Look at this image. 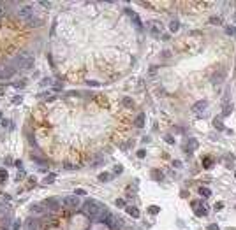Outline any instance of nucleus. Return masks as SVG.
<instances>
[{
    "mask_svg": "<svg viewBox=\"0 0 236 230\" xmlns=\"http://www.w3.org/2000/svg\"><path fill=\"white\" fill-rule=\"evenodd\" d=\"M0 120H2V112H0Z\"/></svg>",
    "mask_w": 236,
    "mask_h": 230,
    "instance_id": "41",
    "label": "nucleus"
},
{
    "mask_svg": "<svg viewBox=\"0 0 236 230\" xmlns=\"http://www.w3.org/2000/svg\"><path fill=\"white\" fill-rule=\"evenodd\" d=\"M136 127L138 128H143L144 127V112H139L138 118H136Z\"/></svg>",
    "mask_w": 236,
    "mask_h": 230,
    "instance_id": "8",
    "label": "nucleus"
},
{
    "mask_svg": "<svg viewBox=\"0 0 236 230\" xmlns=\"http://www.w3.org/2000/svg\"><path fill=\"white\" fill-rule=\"evenodd\" d=\"M7 177H9L7 170H6V169H0V183H4V181H7Z\"/></svg>",
    "mask_w": 236,
    "mask_h": 230,
    "instance_id": "20",
    "label": "nucleus"
},
{
    "mask_svg": "<svg viewBox=\"0 0 236 230\" xmlns=\"http://www.w3.org/2000/svg\"><path fill=\"white\" fill-rule=\"evenodd\" d=\"M206 105H208V102H206V100H201V102L194 104V107H192V109H194L196 112H201V111H204V109H206Z\"/></svg>",
    "mask_w": 236,
    "mask_h": 230,
    "instance_id": "7",
    "label": "nucleus"
},
{
    "mask_svg": "<svg viewBox=\"0 0 236 230\" xmlns=\"http://www.w3.org/2000/svg\"><path fill=\"white\" fill-rule=\"evenodd\" d=\"M30 68H34V56L32 55L23 62V65H21V71H30Z\"/></svg>",
    "mask_w": 236,
    "mask_h": 230,
    "instance_id": "6",
    "label": "nucleus"
},
{
    "mask_svg": "<svg viewBox=\"0 0 236 230\" xmlns=\"http://www.w3.org/2000/svg\"><path fill=\"white\" fill-rule=\"evenodd\" d=\"M231 112H233V105H231V104H226L224 109H222V116H229Z\"/></svg>",
    "mask_w": 236,
    "mask_h": 230,
    "instance_id": "14",
    "label": "nucleus"
},
{
    "mask_svg": "<svg viewBox=\"0 0 236 230\" xmlns=\"http://www.w3.org/2000/svg\"><path fill=\"white\" fill-rule=\"evenodd\" d=\"M127 213L131 216H134V218H139V209L138 207H127Z\"/></svg>",
    "mask_w": 236,
    "mask_h": 230,
    "instance_id": "15",
    "label": "nucleus"
},
{
    "mask_svg": "<svg viewBox=\"0 0 236 230\" xmlns=\"http://www.w3.org/2000/svg\"><path fill=\"white\" fill-rule=\"evenodd\" d=\"M16 16H18L21 21L28 23V21L34 18V9H32L30 5H18V9H16Z\"/></svg>",
    "mask_w": 236,
    "mask_h": 230,
    "instance_id": "2",
    "label": "nucleus"
},
{
    "mask_svg": "<svg viewBox=\"0 0 236 230\" xmlns=\"http://www.w3.org/2000/svg\"><path fill=\"white\" fill-rule=\"evenodd\" d=\"M222 77H224V71H220L219 74H213V79H211V81L217 84V83H220V81H222Z\"/></svg>",
    "mask_w": 236,
    "mask_h": 230,
    "instance_id": "18",
    "label": "nucleus"
},
{
    "mask_svg": "<svg viewBox=\"0 0 236 230\" xmlns=\"http://www.w3.org/2000/svg\"><path fill=\"white\" fill-rule=\"evenodd\" d=\"M50 83H51V79H50V77H48V81H46V79H44V81H42V83H41V86H46V84H50Z\"/></svg>",
    "mask_w": 236,
    "mask_h": 230,
    "instance_id": "40",
    "label": "nucleus"
},
{
    "mask_svg": "<svg viewBox=\"0 0 236 230\" xmlns=\"http://www.w3.org/2000/svg\"><path fill=\"white\" fill-rule=\"evenodd\" d=\"M152 176H155V179H162V172L159 170H152Z\"/></svg>",
    "mask_w": 236,
    "mask_h": 230,
    "instance_id": "29",
    "label": "nucleus"
},
{
    "mask_svg": "<svg viewBox=\"0 0 236 230\" xmlns=\"http://www.w3.org/2000/svg\"><path fill=\"white\" fill-rule=\"evenodd\" d=\"M30 213H39V214H42V213H44V207H42L41 204H34L32 207H30Z\"/></svg>",
    "mask_w": 236,
    "mask_h": 230,
    "instance_id": "9",
    "label": "nucleus"
},
{
    "mask_svg": "<svg viewBox=\"0 0 236 230\" xmlns=\"http://www.w3.org/2000/svg\"><path fill=\"white\" fill-rule=\"evenodd\" d=\"M62 204L65 205V207H71V209H78L79 205H81V200L78 199V195H69L62 200Z\"/></svg>",
    "mask_w": 236,
    "mask_h": 230,
    "instance_id": "3",
    "label": "nucleus"
},
{
    "mask_svg": "<svg viewBox=\"0 0 236 230\" xmlns=\"http://www.w3.org/2000/svg\"><path fill=\"white\" fill-rule=\"evenodd\" d=\"M164 141H166L167 144H175V139H173L171 135H166V137H164Z\"/></svg>",
    "mask_w": 236,
    "mask_h": 230,
    "instance_id": "28",
    "label": "nucleus"
},
{
    "mask_svg": "<svg viewBox=\"0 0 236 230\" xmlns=\"http://www.w3.org/2000/svg\"><path fill=\"white\" fill-rule=\"evenodd\" d=\"M122 170H123V167H122V165H116V167H115V172H116V174H120Z\"/></svg>",
    "mask_w": 236,
    "mask_h": 230,
    "instance_id": "38",
    "label": "nucleus"
},
{
    "mask_svg": "<svg viewBox=\"0 0 236 230\" xmlns=\"http://www.w3.org/2000/svg\"><path fill=\"white\" fill-rule=\"evenodd\" d=\"M21 102H23V97H21V95H16V97L12 99V104H16V105L21 104Z\"/></svg>",
    "mask_w": 236,
    "mask_h": 230,
    "instance_id": "23",
    "label": "nucleus"
},
{
    "mask_svg": "<svg viewBox=\"0 0 236 230\" xmlns=\"http://www.w3.org/2000/svg\"><path fill=\"white\" fill-rule=\"evenodd\" d=\"M122 105H123V107H132V105H134V100H132L131 97H123V99H122Z\"/></svg>",
    "mask_w": 236,
    "mask_h": 230,
    "instance_id": "11",
    "label": "nucleus"
},
{
    "mask_svg": "<svg viewBox=\"0 0 236 230\" xmlns=\"http://www.w3.org/2000/svg\"><path fill=\"white\" fill-rule=\"evenodd\" d=\"M203 165H204V169H211V165H213L211 164V158H204V164Z\"/></svg>",
    "mask_w": 236,
    "mask_h": 230,
    "instance_id": "22",
    "label": "nucleus"
},
{
    "mask_svg": "<svg viewBox=\"0 0 236 230\" xmlns=\"http://www.w3.org/2000/svg\"><path fill=\"white\" fill-rule=\"evenodd\" d=\"M197 192H199V195H201V197H210V195H211V192H210L208 188H204V186H199V190H197Z\"/></svg>",
    "mask_w": 236,
    "mask_h": 230,
    "instance_id": "16",
    "label": "nucleus"
},
{
    "mask_svg": "<svg viewBox=\"0 0 236 230\" xmlns=\"http://www.w3.org/2000/svg\"><path fill=\"white\" fill-rule=\"evenodd\" d=\"M222 207H224V202H217L215 204V211H220Z\"/></svg>",
    "mask_w": 236,
    "mask_h": 230,
    "instance_id": "31",
    "label": "nucleus"
},
{
    "mask_svg": "<svg viewBox=\"0 0 236 230\" xmlns=\"http://www.w3.org/2000/svg\"><path fill=\"white\" fill-rule=\"evenodd\" d=\"M196 216H206V209H196Z\"/></svg>",
    "mask_w": 236,
    "mask_h": 230,
    "instance_id": "26",
    "label": "nucleus"
},
{
    "mask_svg": "<svg viewBox=\"0 0 236 230\" xmlns=\"http://www.w3.org/2000/svg\"><path fill=\"white\" fill-rule=\"evenodd\" d=\"M234 176H236V172H234Z\"/></svg>",
    "mask_w": 236,
    "mask_h": 230,
    "instance_id": "43",
    "label": "nucleus"
},
{
    "mask_svg": "<svg viewBox=\"0 0 236 230\" xmlns=\"http://www.w3.org/2000/svg\"><path fill=\"white\" fill-rule=\"evenodd\" d=\"M169 30H171V32H178V30H180V23H178L176 19H175V21H171V25H169Z\"/></svg>",
    "mask_w": 236,
    "mask_h": 230,
    "instance_id": "17",
    "label": "nucleus"
},
{
    "mask_svg": "<svg viewBox=\"0 0 236 230\" xmlns=\"http://www.w3.org/2000/svg\"><path fill=\"white\" fill-rule=\"evenodd\" d=\"M85 193H87V192H85L83 188H76V195L79 197V195H85Z\"/></svg>",
    "mask_w": 236,
    "mask_h": 230,
    "instance_id": "34",
    "label": "nucleus"
},
{
    "mask_svg": "<svg viewBox=\"0 0 236 230\" xmlns=\"http://www.w3.org/2000/svg\"><path fill=\"white\" fill-rule=\"evenodd\" d=\"M196 148H197V141H196V139H190V141H189V144H187V153L194 151Z\"/></svg>",
    "mask_w": 236,
    "mask_h": 230,
    "instance_id": "10",
    "label": "nucleus"
},
{
    "mask_svg": "<svg viewBox=\"0 0 236 230\" xmlns=\"http://www.w3.org/2000/svg\"><path fill=\"white\" fill-rule=\"evenodd\" d=\"M226 34H229V35H236V28H234V27H227V28H226Z\"/></svg>",
    "mask_w": 236,
    "mask_h": 230,
    "instance_id": "24",
    "label": "nucleus"
},
{
    "mask_svg": "<svg viewBox=\"0 0 236 230\" xmlns=\"http://www.w3.org/2000/svg\"><path fill=\"white\" fill-rule=\"evenodd\" d=\"M213 127H215L217 130H226V128H224V123H222V120H220V118H215V120H213Z\"/></svg>",
    "mask_w": 236,
    "mask_h": 230,
    "instance_id": "13",
    "label": "nucleus"
},
{
    "mask_svg": "<svg viewBox=\"0 0 236 230\" xmlns=\"http://www.w3.org/2000/svg\"><path fill=\"white\" fill-rule=\"evenodd\" d=\"M148 213H150V214H159V213H160V207H157V205H150V207H148Z\"/></svg>",
    "mask_w": 236,
    "mask_h": 230,
    "instance_id": "21",
    "label": "nucleus"
},
{
    "mask_svg": "<svg viewBox=\"0 0 236 230\" xmlns=\"http://www.w3.org/2000/svg\"><path fill=\"white\" fill-rule=\"evenodd\" d=\"M116 205H118V207H123V205H125L123 199H116Z\"/></svg>",
    "mask_w": 236,
    "mask_h": 230,
    "instance_id": "33",
    "label": "nucleus"
},
{
    "mask_svg": "<svg viewBox=\"0 0 236 230\" xmlns=\"http://www.w3.org/2000/svg\"><path fill=\"white\" fill-rule=\"evenodd\" d=\"M210 23H211V25H220V18H219V16H217V18L213 16V18L210 19Z\"/></svg>",
    "mask_w": 236,
    "mask_h": 230,
    "instance_id": "25",
    "label": "nucleus"
},
{
    "mask_svg": "<svg viewBox=\"0 0 236 230\" xmlns=\"http://www.w3.org/2000/svg\"><path fill=\"white\" fill-rule=\"evenodd\" d=\"M55 177H56V174H53V172H51V174H48V176L44 177V185H51V183L55 181Z\"/></svg>",
    "mask_w": 236,
    "mask_h": 230,
    "instance_id": "19",
    "label": "nucleus"
},
{
    "mask_svg": "<svg viewBox=\"0 0 236 230\" xmlns=\"http://www.w3.org/2000/svg\"><path fill=\"white\" fill-rule=\"evenodd\" d=\"M2 127L6 128V127H9L11 128V123H9V120H2Z\"/></svg>",
    "mask_w": 236,
    "mask_h": 230,
    "instance_id": "36",
    "label": "nucleus"
},
{
    "mask_svg": "<svg viewBox=\"0 0 236 230\" xmlns=\"http://www.w3.org/2000/svg\"><path fill=\"white\" fill-rule=\"evenodd\" d=\"M113 177H111V174H108V172H102V174H99V181H102V183H108V181H111Z\"/></svg>",
    "mask_w": 236,
    "mask_h": 230,
    "instance_id": "12",
    "label": "nucleus"
},
{
    "mask_svg": "<svg viewBox=\"0 0 236 230\" xmlns=\"http://www.w3.org/2000/svg\"><path fill=\"white\" fill-rule=\"evenodd\" d=\"M12 228H14V230H19V228H21V221H19V220H14Z\"/></svg>",
    "mask_w": 236,
    "mask_h": 230,
    "instance_id": "27",
    "label": "nucleus"
},
{
    "mask_svg": "<svg viewBox=\"0 0 236 230\" xmlns=\"http://www.w3.org/2000/svg\"><path fill=\"white\" fill-rule=\"evenodd\" d=\"M25 84H27V83H25V81H21V83H14V84H12V86H14V88H23V86H25Z\"/></svg>",
    "mask_w": 236,
    "mask_h": 230,
    "instance_id": "32",
    "label": "nucleus"
},
{
    "mask_svg": "<svg viewBox=\"0 0 236 230\" xmlns=\"http://www.w3.org/2000/svg\"><path fill=\"white\" fill-rule=\"evenodd\" d=\"M144 156H146V151H144V149H139V151H138V158H144Z\"/></svg>",
    "mask_w": 236,
    "mask_h": 230,
    "instance_id": "30",
    "label": "nucleus"
},
{
    "mask_svg": "<svg viewBox=\"0 0 236 230\" xmlns=\"http://www.w3.org/2000/svg\"><path fill=\"white\" fill-rule=\"evenodd\" d=\"M14 74H16V68H14L12 65H6L4 71H2V79H9V77H12Z\"/></svg>",
    "mask_w": 236,
    "mask_h": 230,
    "instance_id": "5",
    "label": "nucleus"
},
{
    "mask_svg": "<svg viewBox=\"0 0 236 230\" xmlns=\"http://www.w3.org/2000/svg\"><path fill=\"white\" fill-rule=\"evenodd\" d=\"M42 7H51V2H39Z\"/></svg>",
    "mask_w": 236,
    "mask_h": 230,
    "instance_id": "39",
    "label": "nucleus"
},
{
    "mask_svg": "<svg viewBox=\"0 0 236 230\" xmlns=\"http://www.w3.org/2000/svg\"><path fill=\"white\" fill-rule=\"evenodd\" d=\"M44 204L48 205V209H50V211H56L60 205H62V200H60L58 197H50V199H46V200H44Z\"/></svg>",
    "mask_w": 236,
    "mask_h": 230,
    "instance_id": "4",
    "label": "nucleus"
},
{
    "mask_svg": "<svg viewBox=\"0 0 236 230\" xmlns=\"http://www.w3.org/2000/svg\"><path fill=\"white\" fill-rule=\"evenodd\" d=\"M83 211H85L87 216H90L94 220V218H99V214L102 213V205H100V202H97L94 199H88L83 204Z\"/></svg>",
    "mask_w": 236,
    "mask_h": 230,
    "instance_id": "1",
    "label": "nucleus"
},
{
    "mask_svg": "<svg viewBox=\"0 0 236 230\" xmlns=\"http://www.w3.org/2000/svg\"><path fill=\"white\" fill-rule=\"evenodd\" d=\"M162 58H166V60L171 58V53H169V51H164V53H162Z\"/></svg>",
    "mask_w": 236,
    "mask_h": 230,
    "instance_id": "37",
    "label": "nucleus"
},
{
    "mask_svg": "<svg viewBox=\"0 0 236 230\" xmlns=\"http://www.w3.org/2000/svg\"><path fill=\"white\" fill-rule=\"evenodd\" d=\"M234 19H236V14H234Z\"/></svg>",
    "mask_w": 236,
    "mask_h": 230,
    "instance_id": "42",
    "label": "nucleus"
},
{
    "mask_svg": "<svg viewBox=\"0 0 236 230\" xmlns=\"http://www.w3.org/2000/svg\"><path fill=\"white\" fill-rule=\"evenodd\" d=\"M208 230H220V228H219L215 223H211V225H208Z\"/></svg>",
    "mask_w": 236,
    "mask_h": 230,
    "instance_id": "35",
    "label": "nucleus"
}]
</instances>
